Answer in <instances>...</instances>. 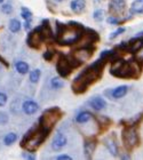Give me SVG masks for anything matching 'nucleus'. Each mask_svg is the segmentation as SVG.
Segmentation results:
<instances>
[{
  "instance_id": "39448f33",
  "label": "nucleus",
  "mask_w": 143,
  "mask_h": 160,
  "mask_svg": "<svg viewBox=\"0 0 143 160\" xmlns=\"http://www.w3.org/2000/svg\"><path fill=\"white\" fill-rule=\"evenodd\" d=\"M61 117H62V112L59 108H50L48 110L43 111V113L40 116L38 120V123L43 129L49 133L57 121L61 119Z\"/></svg>"
},
{
  "instance_id": "a878e982",
  "label": "nucleus",
  "mask_w": 143,
  "mask_h": 160,
  "mask_svg": "<svg viewBox=\"0 0 143 160\" xmlns=\"http://www.w3.org/2000/svg\"><path fill=\"white\" fill-rule=\"evenodd\" d=\"M104 15H105V12L103 9H96L93 14V18L96 22H101V21H103Z\"/></svg>"
},
{
  "instance_id": "2eb2a0df",
  "label": "nucleus",
  "mask_w": 143,
  "mask_h": 160,
  "mask_svg": "<svg viewBox=\"0 0 143 160\" xmlns=\"http://www.w3.org/2000/svg\"><path fill=\"white\" fill-rule=\"evenodd\" d=\"M95 148H96V142L93 140H87L85 141L84 143V152H85V156L87 158H92L94 151H95Z\"/></svg>"
},
{
  "instance_id": "c756f323",
  "label": "nucleus",
  "mask_w": 143,
  "mask_h": 160,
  "mask_svg": "<svg viewBox=\"0 0 143 160\" xmlns=\"http://www.w3.org/2000/svg\"><path fill=\"white\" fill-rule=\"evenodd\" d=\"M107 22L109 24H111V25H115V24H119L120 23V18L118 16H115V15H112V16L108 17Z\"/></svg>"
},
{
  "instance_id": "dca6fc26",
  "label": "nucleus",
  "mask_w": 143,
  "mask_h": 160,
  "mask_svg": "<svg viewBox=\"0 0 143 160\" xmlns=\"http://www.w3.org/2000/svg\"><path fill=\"white\" fill-rule=\"evenodd\" d=\"M89 105L92 108H93L94 110H102V109H104V108L107 107V102L102 98V97H93L92 100L89 101Z\"/></svg>"
},
{
  "instance_id": "7c9ffc66",
  "label": "nucleus",
  "mask_w": 143,
  "mask_h": 160,
  "mask_svg": "<svg viewBox=\"0 0 143 160\" xmlns=\"http://www.w3.org/2000/svg\"><path fill=\"white\" fill-rule=\"evenodd\" d=\"M32 153H33V152H31V151H25V152L22 153V157L27 160H34L36 159V156Z\"/></svg>"
},
{
  "instance_id": "c85d7f7f",
  "label": "nucleus",
  "mask_w": 143,
  "mask_h": 160,
  "mask_svg": "<svg viewBox=\"0 0 143 160\" xmlns=\"http://www.w3.org/2000/svg\"><path fill=\"white\" fill-rule=\"evenodd\" d=\"M1 12H3V14H10L12 12H13V6L10 5V3H3V6H1Z\"/></svg>"
},
{
  "instance_id": "20e7f679",
  "label": "nucleus",
  "mask_w": 143,
  "mask_h": 160,
  "mask_svg": "<svg viewBox=\"0 0 143 160\" xmlns=\"http://www.w3.org/2000/svg\"><path fill=\"white\" fill-rule=\"evenodd\" d=\"M110 73L118 78L135 77L140 73V69L136 63H130L123 60H115L110 68Z\"/></svg>"
},
{
  "instance_id": "aec40b11",
  "label": "nucleus",
  "mask_w": 143,
  "mask_h": 160,
  "mask_svg": "<svg viewBox=\"0 0 143 160\" xmlns=\"http://www.w3.org/2000/svg\"><path fill=\"white\" fill-rule=\"evenodd\" d=\"M130 13L141 14L143 13V0H135L130 5Z\"/></svg>"
},
{
  "instance_id": "ddd939ff",
  "label": "nucleus",
  "mask_w": 143,
  "mask_h": 160,
  "mask_svg": "<svg viewBox=\"0 0 143 160\" xmlns=\"http://www.w3.org/2000/svg\"><path fill=\"white\" fill-rule=\"evenodd\" d=\"M22 110L25 114H34L39 110V105L33 101H25L22 104Z\"/></svg>"
},
{
  "instance_id": "f3484780",
  "label": "nucleus",
  "mask_w": 143,
  "mask_h": 160,
  "mask_svg": "<svg viewBox=\"0 0 143 160\" xmlns=\"http://www.w3.org/2000/svg\"><path fill=\"white\" fill-rule=\"evenodd\" d=\"M127 92H128V86L123 85V86H119V87H117V88H115V89L111 92V96H112L113 98H121V97H124L126 95Z\"/></svg>"
},
{
  "instance_id": "6e6552de",
  "label": "nucleus",
  "mask_w": 143,
  "mask_h": 160,
  "mask_svg": "<svg viewBox=\"0 0 143 160\" xmlns=\"http://www.w3.org/2000/svg\"><path fill=\"white\" fill-rule=\"evenodd\" d=\"M123 141L127 148H133L139 143V135L132 127H126L123 130Z\"/></svg>"
},
{
  "instance_id": "f257e3e1",
  "label": "nucleus",
  "mask_w": 143,
  "mask_h": 160,
  "mask_svg": "<svg viewBox=\"0 0 143 160\" xmlns=\"http://www.w3.org/2000/svg\"><path fill=\"white\" fill-rule=\"evenodd\" d=\"M108 61V58L101 57L97 61H95L90 67H88L86 70H84L81 73L73 80L72 82V88L73 93L76 94H81L85 93L87 90V88L92 85L93 82H95L96 80H99L102 76L103 72V67L105 62Z\"/></svg>"
},
{
  "instance_id": "b1692460",
  "label": "nucleus",
  "mask_w": 143,
  "mask_h": 160,
  "mask_svg": "<svg viewBox=\"0 0 143 160\" xmlns=\"http://www.w3.org/2000/svg\"><path fill=\"white\" fill-rule=\"evenodd\" d=\"M17 141V134L16 133H9L7 134L5 138H3V143L6 145H12Z\"/></svg>"
},
{
  "instance_id": "c9c22d12",
  "label": "nucleus",
  "mask_w": 143,
  "mask_h": 160,
  "mask_svg": "<svg viewBox=\"0 0 143 160\" xmlns=\"http://www.w3.org/2000/svg\"><path fill=\"white\" fill-rule=\"evenodd\" d=\"M57 160H71L70 156H67V154H61V156H57Z\"/></svg>"
},
{
  "instance_id": "4468645a",
  "label": "nucleus",
  "mask_w": 143,
  "mask_h": 160,
  "mask_svg": "<svg viewBox=\"0 0 143 160\" xmlns=\"http://www.w3.org/2000/svg\"><path fill=\"white\" fill-rule=\"evenodd\" d=\"M70 7L74 14H81L86 8V0H72Z\"/></svg>"
},
{
  "instance_id": "412c9836",
  "label": "nucleus",
  "mask_w": 143,
  "mask_h": 160,
  "mask_svg": "<svg viewBox=\"0 0 143 160\" xmlns=\"http://www.w3.org/2000/svg\"><path fill=\"white\" fill-rule=\"evenodd\" d=\"M15 69L18 73L21 74H27L29 72V64L27 62H23V61H18L15 63Z\"/></svg>"
},
{
  "instance_id": "1a4fd4ad",
  "label": "nucleus",
  "mask_w": 143,
  "mask_h": 160,
  "mask_svg": "<svg viewBox=\"0 0 143 160\" xmlns=\"http://www.w3.org/2000/svg\"><path fill=\"white\" fill-rule=\"evenodd\" d=\"M80 64L88 61L93 55V47H79L71 54Z\"/></svg>"
},
{
  "instance_id": "7ed1b4c3",
  "label": "nucleus",
  "mask_w": 143,
  "mask_h": 160,
  "mask_svg": "<svg viewBox=\"0 0 143 160\" xmlns=\"http://www.w3.org/2000/svg\"><path fill=\"white\" fill-rule=\"evenodd\" d=\"M48 132L43 129L41 127L38 125H34L33 127H31L30 129L28 130L24 137L21 141V147L27 149L28 151L31 152H36L38 150V148L45 142V140L48 136Z\"/></svg>"
},
{
  "instance_id": "393cba45",
  "label": "nucleus",
  "mask_w": 143,
  "mask_h": 160,
  "mask_svg": "<svg viewBox=\"0 0 143 160\" xmlns=\"http://www.w3.org/2000/svg\"><path fill=\"white\" fill-rule=\"evenodd\" d=\"M40 76H41V71L39 69H34L33 71H31L30 72V76H29V79L32 83H37L39 81L40 79Z\"/></svg>"
},
{
  "instance_id": "5701e85b",
  "label": "nucleus",
  "mask_w": 143,
  "mask_h": 160,
  "mask_svg": "<svg viewBox=\"0 0 143 160\" xmlns=\"http://www.w3.org/2000/svg\"><path fill=\"white\" fill-rule=\"evenodd\" d=\"M21 16L23 17V20L25 22H32V18H33L32 12L29 8H27V7H22L21 8Z\"/></svg>"
},
{
  "instance_id": "58836bf2",
  "label": "nucleus",
  "mask_w": 143,
  "mask_h": 160,
  "mask_svg": "<svg viewBox=\"0 0 143 160\" xmlns=\"http://www.w3.org/2000/svg\"><path fill=\"white\" fill-rule=\"evenodd\" d=\"M3 1H5V0H0V3H3Z\"/></svg>"
},
{
  "instance_id": "2f4dec72",
  "label": "nucleus",
  "mask_w": 143,
  "mask_h": 160,
  "mask_svg": "<svg viewBox=\"0 0 143 160\" xmlns=\"http://www.w3.org/2000/svg\"><path fill=\"white\" fill-rule=\"evenodd\" d=\"M134 54H135V60H136V62H143V47Z\"/></svg>"
},
{
  "instance_id": "0eeeda50",
  "label": "nucleus",
  "mask_w": 143,
  "mask_h": 160,
  "mask_svg": "<svg viewBox=\"0 0 143 160\" xmlns=\"http://www.w3.org/2000/svg\"><path fill=\"white\" fill-rule=\"evenodd\" d=\"M72 69H73V65L71 64L69 57L61 55L56 62V70L59 72V74H60L61 77L65 78L72 72Z\"/></svg>"
},
{
  "instance_id": "bb28decb",
  "label": "nucleus",
  "mask_w": 143,
  "mask_h": 160,
  "mask_svg": "<svg viewBox=\"0 0 143 160\" xmlns=\"http://www.w3.org/2000/svg\"><path fill=\"white\" fill-rule=\"evenodd\" d=\"M50 86L53 87L54 89H60V88H62V87L64 86V83H63V81L61 79H59V78H53L52 81H50Z\"/></svg>"
},
{
  "instance_id": "ea45409f",
  "label": "nucleus",
  "mask_w": 143,
  "mask_h": 160,
  "mask_svg": "<svg viewBox=\"0 0 143 160\" xmlns=\"http://www.w3.org/2000/svg\"><path fill=\"white\" fill-rule=\"evenodd\" d=\"M56 1H63V0H56Z\"/></svg>"
},
{
  "instance_id": "a211bd4d",
  "label": "nucleus",
  "mask_w": 143,
  "mask_h": 160,
  "mask_svg": "<svg viewBox=\"0 0 143 160\" xmlns=\"http://www.w3.org/2000/svg\"><path fill=\"white\" fill-rule=\"evenodd\" d=\"M143 47V39H135L133 41H130L128 43V50H130L132 53H136L137 50L141 49Z\"/></svg>"
},
{
  "instance_id": "f8f14e48",
  "label": "nucleus",
  "mask_w": 143,
  "mask_h": 160,
  "mask_svg": "<svg viewBox=\"0 0 143 160\" xmlns=\"http://www.w3.org/2000/svg\"><path fill=\"white\" fill-rule=\"evenodd\" d=\"M103 143L105 145L109 152L113 156H117L118 154V144H117L116 140H115V137L113 136H109L107 138H104L103 140Z\"/></svg>"
},
{
  "instance_id": "9d476101",
  "label": "nucleus",
  "mask_w": 143,
  "mask_h": 160,
  "mask_svg": "<svg viewBox=\"0 0 143 160\" xmlns=\"http://www.w3.org/2000/svg\"><path fill=\"white\" fill-rule=\"evenodd\" d=\"M125 7H126L125 0H111L109 3L110 13H112L115 16L123 13L125 10Z\"/></svg>"
},
{
  "instance_id": "473e14b6",
  "label": "nucleus",
  "mask_w": 143,
  "mask_h": 160,
  "mask_svg": "<svg viewBox=\"0 0 143 160\" xmlns=\"http://www.w3.org/2000/svg\"><path fill=\"white\" fill-rule=\"evenodd\" d=\"M7 100H8V97H7L6 94L3 93V92H0V107H3V105H6Z\"/></svg>"
},
{
  "instance_id": "423d86ee",
  "label": "nucleus",
  "mask_w": 143,
  "mask_h": 160,
  "mask_svg": "<svg viewBox=\"0 0 143 160\" xmlns=\"http://www.w3.org/2000/svg\"><path fill=\"white\" fill-rule=\"evenodd\" d=\"M45 40H46L45 34H43V32L41 31L40 27H38V28H36L34 30L31 31V32H29L28 38H27V43H28V46L31 47V48H33V49H39Z\"/></svg>"
},
{
  "instance_id": "72a5a7b5",
  "label": "nucleus",
  "mask_w": 143,
  "mask_h": 160,
  "mask_svg": "<svg viewBox=\"0 0 143 160\" xmlns=\"http://www.w3.org/2000/svg\"><path fill=\"white\" fill-rule=\"evenodd\" d=\"M53 56H54L53 52H49V50H47V52H45V53H43V58H45L46 61H52Z\"/></svg>"
},
{
  "instance_id": "e433bc0d",
  "label": "nucleus",
  "mask_w": 143,
  "mask_h": 160,
  "mask_svg": "<svg viewBox=\"0 0 143 160\" xmlns=\"http://www.w3.org/2000/svg\"><path fill=\"white\" fill-rule=\"evenodd\" d=\"M24 29H25V31H29L31 29V22H25L24 23Z\"/></svg>"
},
{
  "instance_id": "6ab92c4d",
  "label": "nucleus",
  "mask_w": 143,
  "mask_h": 160,
  "mask_svg": "<svg viewBox=\"0 0 143 160\" xmlns=\"http://www.w3.org/2000/svg\"><path fill=\"white\" fill-rule=\"evenodd\" d=\"M94 116H92L90 112H88V111H83V112L78 113V116L76 117V121L79 123H85V122H87V121H89Z\"/></svg>"
},
{
  "instance_id": "a19ab883",
  "label": "nucleus",
  "mask_w": 143,
  "mask_h": 160,
  "mask_svg": "<svg viewBox=\"0 0 143 160\" xmlns=\"http://www.w3.org/2000/svg\"><path fill=\"white\" fill-rule=\"evenodd\" d=\"M0 70H1V64H0Z\"/></svg>"
},
{
  "instance_id": "f704fd0d",
  "label": "nucleus",
  "mask_w": 143,
  "mask_h": 160,
  "mask_svg": "<svg viewBox=\"0 0 143 160\" xmlns=\"http://www.w3.org/2000/svg\"><path fill=\"white\" fill-rule=\"evenodd\" d=\"M8 121V117L5 112H0V122L1 123H6Z\"/></svg>"
},
{
  "instance_id": "4c0bfd02",
  "label": "nucleus",
  "mask_w": 143,
  "mask_h": 160,
  "mask_svg": "<svg viewBox=\"0 0 143 160\" xmlns=\"http://www.w3.org/2000/svg\"><path fill=\"white\" fill-rule=\"evenodd\" d=\"M0 62H1V63H3V65H5V67H6V68H8V67H9V64L7 63V61L5 60V58H3V56H0Z\"/></svg>"
},
{
  "instance_id": "cd10ccee",
  "label": "nucleus",
  "mask_w": 143,
  "mask_h": 160,
  "mask_svg": "<svg viewBox=\"0 0 143 160\" xmlns=\"http://www.w3.org/2000/svg\"><path fill=\"white\" fill-rule=\"evenodd\" d=\"M125 30H126V29H125V28H118V29H117L116 31H113L112 33H110V36H109V39H115V38H117L118 37V36H119V34H121V33H124V32H125Z\"/></svg>"
},
{
  "instance_id": "f03ea898",
  "label": "nucleus",
  "mask_w": 143,
  "mask_h": 160,
  "mask_svg": "<svg viewBox=\"0 0 143 160\" xmlns=\"http://www.w3.org/2000/svg\"><path fill=\"white\" fill-rule=\"evenodd\" d=\"M56 41L60 45H73L77 43L83 36L85 28L77 22H70L69 25L56 22Z\"/></svg>"
},
{
  "instance_id": "9b49d317",
  "label": "nucleus",
  "mask_w": 143,
  "mask_h": 160,
  "mask_svg": "<svg viewBox=\"0 0 143 160\" xmlns=\"http://www.w3.org/2000/svg\"><path fill=\"white\" fill-rule=\"evenodd\" d=\"M65 145H67V137H65V135L60 133V132L56 133V135L54 136L53 141H52V148H53V150L59 151L61 149H63Z\"/></svg>"
},
{
  "instance_id": "4be33fe9",
  "label": "nucleus",
  "mask_w": 143,
  "mask_h": 160,
  "mask_svg": "<svg viewBox=\"0 0 143 160\" xmlns=\"http://www.w3.org/2000/svg\"><path fill=\"white\" fill-rule=\"evenodd\" d=\"M21 27H22V24H21L20 21L16 20V18H12V20L9 21V25H8V28H9L10 32L17 33V32L21 30Z\"/></svg>"
}]
</instances>
